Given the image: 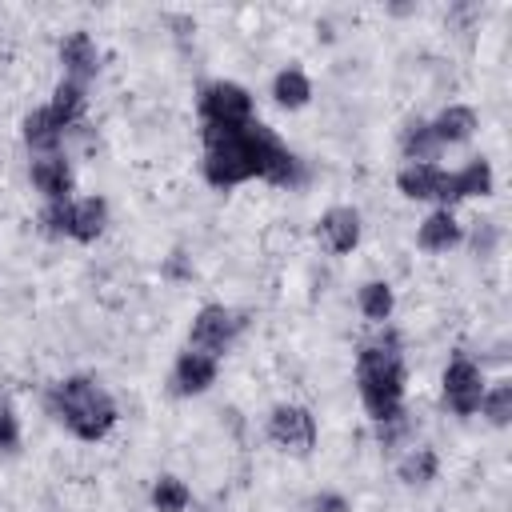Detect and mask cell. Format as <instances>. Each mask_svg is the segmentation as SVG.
Masks as SVG:
<instances>
[{"label":"cell","mask_w":512,"mask_h":512,"mask_svg":"<svg viewBox=\"0 0 512 512\" xmlns=\"http://www.w3.org/2000/svg\"><path fill=\"white\" fill-rule=\"evenodd\" d=\"M296 184V156L272 136L268 124L252 120L244 128H208L204 124V180L212 188H232L244 180Z\"/></svg>","instance_id":"obj_1"},{"label":"cell","mask_w":512,"mask_h":512,"mask_svg":"<svg viewBox=\"0 0 512 512\" xmlns=\"http://www.w3.org/2000/svg\"><path fill=\"white\" fill-rule=\"evenodd\" d=\"M356 384L360 404L376 424H392L404 416V356L396 340H372L356 352Z\"/></svg>","instance_id":"obj_2"},{"label":"cell","mask_w":512,"mask_h":512,"mask_svg":"<svg viewBox=\"0 0 512 512\" xmlns=\"http://www.w3.org/2000/svg\"><path fill=\"white\" fill-rule=\"evenodd\" d=\"M52 416L76 440H104L116 428V400L92 376H68L48 392Z\"/></svg>","instance_id":"obj_3"},{"label":"cell","mask_w":512,"mask_h":512,"mask_svg":"<svg viewBox=\"0 0 512 512\" xmlns=\"http://www.w3.org/2000/svg\"><path fill=\"white\" fill-rule=\"evenodd\" d=\"M200 116L208 128H244L252 124V96L236 80H216L200 92Z\"/></svg>","instance_id":"obj_4"},{"label":"cell","mask_w":512,"mask_h":512,"mask_svg":"<svg viewBox=\"0 0 512 512\" xmlns=\"http://www.w3.org/2000/svg\"><path fill=\"white\" fill-rule=\"evenodd\" d=\"M244 328L240 312L224 308V304H204L196 316H192V328H188V348L196 352H208L220 360V352L236 340V332Z\"/></svg>","instance_id":"obj_5"},{"label":"cell","mask_w":512,"mask_h":512,"mask_svg":"<svg viewBox=\"0 0 512 512\" xmlns=\"http://www.w3.org/2000/svg\"><path fill=\"white\" fill-rule=\"evenodd\" d=\"M268 440L292 456H308L316 448V420L300 404H276L268 416Z\"/></svg>","instance_id":"obj_6"},{"label":"cell","mask_w":512,"mask_h":512,"mask_svg":"<svg viewBox=\"0 0 512 512\" xmlns=\"http://www.w3.org/2000/svg\"><path fill=\"white\" fill-rule=\"evenodd\" d=\"M484 372L468 360V356H456L448 368H444V404L456 412V416H472L480 412V400H484Z\"/></svg>","instance_id":"obj_7"},{"label":"cell","mask_w":512,"mask_h":512,"mask_svg":"<svg viewBox=\"0 0 512 512\" xmlns=\"http://www.w3.org/2000/svg\"><path fill=\"white\" fill-rule=\"evenodd\" d=\"M396 188L408 200H436L440 208H448V172L436 164H404L396 172Z\"/></svg>","instance_id":"obj_8"},{"label":"cell","mask_w":512,"mask_h":512,"mask_svg":"<svg viewBox=\"0 0 512 512\" xmlns=\"http://www.w3.org/2000/svg\"><path fill=\"white\" fill-rule=\"evenodd\" d=\"M316 236H320V240H324V248H328V252H336V256L352 252V248L360 244V212H356V208H348V204L328 208V212L316 220Z\"/></svg>","instance_id":"obj_9"},{"label":"cell","mask_w":512,"mask_h":512,"mask_svg":"<svg viewBox=\"0 0 512 512\" xmlns=\"http://www.w3.org/2000/svg\"><path fill=\"white\" fill-rule=\"evenodd\" d=\"M216 372H220V360L216 356L188 348V352H180V360L172 368V384H176L180 396H200V392H208L216 384Z\"/></svg>","instance_id":"obj_10"},{"label":"cell","mask_w":512,"mask_h":512,"mask_svg":"<svg viewBox=\"0 0 512 512\" xmlns=\"http://www.w3.org/2000/svg\"><path fill=\"white\" fill-rule=\"evenodd\" d=\"M60 64H64V76H68V80L84 84V80H88V76H96V68H100L96 40H92L84 28L68 32V36L60 40Z\"/></svg>","instance_id":"obj_11"},{"label":"cell","mask_w":512,"mask_h":512,"mask_svg":"<svg viewBox=\"0 0 512 512\" xmlns=\"http://www.w3.org/2000/svg\"><path fill=\"white\" fill-rule=\"evenodd\" d=\"M28 176H32V184H36V192L48 196V204L72 200V168H68L64 156H56V152H52V156H36L32 168H28Z\"/></svg>","instance_id":"obj_12"},{"label":"cell","mask_w":512,"mask_h":512,"mask_svg":"<svg viewBox=\"0 0 512 512\" xmlns=\"http://www.w3.org/2000/svg\"><path fill=\"white\" fill-rule=\"evenodd\" d=\"M460 240H464V228L456 224L452 208L428 212L424 224H420V232H416V244H420L424 252H448V248H456Z\"/></svg>","instance_id":"obj_13"},{"label":"cell","mask_w":512,"mask_h":512,"mask_svg":"<svg viewBox=\"0 0 512 512\" xmlns=\"http://www.w3.org/2000/svg\"><path fill=\"white\" fill-rule=\"evenodd\" d=\"M24 144L32 148V152H40V156H52L56 148H60V136H64V128H60V120L52 116V108L44 104V108H32L28 116H24Z\"/></svg>","instance_id":"obj_14"},{"label":"cell","mask_w":512,"mask_h":512,"mask_svg":"<svg viewBox=\"0 0 512 512\" xmlns=\"http://www.w3.org/2000/svg\"><path fill=\"white\" fill-rule=\"evenodd\" d=\"M492 192V164L484 156L468 160L460 172H448V208L464 196H488Z\"/></svg>","instance_id":"obj_15"},{"label":"cell","mask_w":512,"mask_h":512,"mask_svg":"<svg viewBox=\"0 0 512 512\" xmlns=\"http://www.w3.org/2000/svg\"><path fill=\"white\" fill-rule=\"evenodd\" d=\"M428 128H432V136H436L440 148H444V144H464V140L476 132V112H472L468 104H448Z\"/></svg>","instance_id":"obj_16"},{"label":"cell","mask_w":512,"mask_h":512,"mask_svg":"<svg viewBox=\"0 0 512 512\" xmlns=\"http://www.w3.org/2000/svg\"><path fill=\"white\" fill-rule=\"evenodd\" d=\"M104 224H108V204H104L100 196L72 200V228H68L72 240L88 244V240H96V236L104 232Z\"/></svg>","instance_id":"obj_17"},{"label":"cell","mask_w":512,"mask_h":512,"mask_svg":"<svg viewBox=\"0 0 512 512\" xmlns=\"http://www.w3.org/2000/svg\"><path fill=\"white\" fill-rule=\"evenodd\" d=\"M272 96H276L280 108L296 112V108H304L312 100V84H308V76L300 68H280L276 80H272Z\"/></svg>","instance_id":"obj_18"},{"label":"cell","mask_w":512,"mask_h":512,"mask_svg":"<svg viewBox=\"0 0 512 512\" xmlns=\"http://www.w3.org/2000/svg\"><path fill=\"white\" fill-rule=\"evenodd\" d=\"M84 104H88V100H84V84H76V80L64 76V80L52 88V104H48V108H52V116L60 120V128H68V124H76V120L84 116Z\"/></svg>","instance_id":"obj_19"},{"label":"cell","mask_w":512,"mask_h":512,"mask_svg":"<svg viewBox=\"0 0 512 512\" xmlns=\"http://www.w3.org/2000/svg\"><path fill=\"white\" fill-rule=\"evenodd\" d=\"M400 148H404V160H408V164H432V156L440 152V144H436V136H432V128H428L424 120H412V124L404 128Z\"/></svg>","instance_id":"obj_20"},{"label":"cell","mask_w":512,"mask_h":512,"mask_svg":"<svg viewBox=\"0 0 512 512\" xmlns=\"http://www.w3.org/2000/svg\"><path fill=\"white\" fill-rule=\"evenodd\" d=\"M392 308H396L392 284H384V280H368V284L360 288V312H364V320L384 324V320L392 316Z\"/></svg>","instance_id":"obj_21"},{"label":"cell","mask_w":512,"mask_h":512,"mask_svg":"<svg viewBox=\"0 0 512 512\" xmlns=\"http://www.w3.org/2000/svg\"><path fill=\"white\" fill-rule=\"evenodd\" d=\"M188 500H192V492H188V484L180 476H160L152 484V508L156 512H184Z\"/></svg>","instance_id":"obj_22"},{"label":"cell","mask_w":512,"mask_h":512,"mask_svg":"<svg viewBox=\"0 0 512 512\" xmlns=\"http://www.w3.org/2000/svg\"><path fill=\"white\" fill-rule=\"evenodd\" d=\"M436 468H440V460H436V452L432 448H416V452H408L404 460H400V480L404 484H428V480H436Z\"/></svg>","instance_id":"obj_23"},{"label":"cell","mask_w":512,"mask_h":512,"mask_svg":"<svg viewBox=\"0 0 512 512\" xmlns=\"http://www.w3.org/2000/svg\"><path fill=\"white\" fill-rule=\"evenodd\" d=\"M480 412H484V416H488L496 428H504V424L512 420V384H508V380H500L492 392H484Z\"/></svg>","instance_id":"obj_24"},{"label":"cell","mask_w":512,"mask_h":512,"mask_svg":"<svg viewBox=\"0 0 512 512\" xmlns=\"http://www.w3.org/2000/svg\"><path fill=\"white\" fill-rule=\"evenodd\" d=\"M20 444V424H16V412L0 400V452H12Z\"/></svg>","instance_id":"obj_25"},{"label":"cell","mask_w":512,"mask_h":512,"mask_svg":"<svg viewBox=\"0 0 512 512\" xmlns=\"http://www.w3.org/2000/svg\"><path fill=\"white\" fill-rule=\"evenodd\" d=\"M312 508H316V512H348V504H344V496H332V492H324V496H316V500H312Z\"/></svg>","instance_id":"obj_26"}]
</instances>
